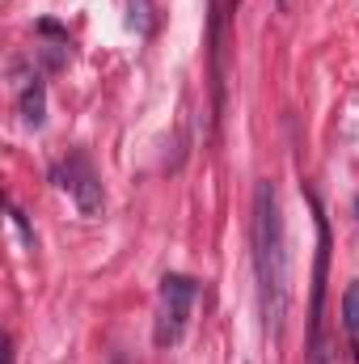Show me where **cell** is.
Instances as JSON below:
<instances>
[{"instance_id":"6da1fadb","label":"cell","mask_w":359,"mask_h":364,"mask_svg":"<svg viewBox=\"0 0 359 364\" xmlns=\"http://www.w3.org/2000/svg\"><path fill=\"white\" fill-rule=\"evenodd\" d=\"M254 267L263 292L267 331L279 339L287 309H292V272H287V242H283V208L275 182H258L254 191Z\"/></svg>"},{"instance_id":"7a4b0ae2","label":"cell","mask_w":359,"mask_h":364,"mask_svg":"<svg viewBox=\"0 0 359 364\" xmlns=\"http://www.w3.org/2000/svg\"><path fill=\"white\" fill-rule=\"evenodd\" d=\"M313 203V216H317V263H313V301H309V364H338L334 360V348L326 339V275H330V225L321 216V203Z\"/></svg>"},{"instance_id":"3957f363","label":"cell","mask_w":359,"mask_h":364,"mask_svg":"<svg viewBox=\"0 0 359 364\" xmlns=\"http://www.w3.org/2000/svg\"><path fill=\"white\" fill-rule=\"evenodd\" d=\"M199 301V284L190 275H161V305H157V348H174L182 335H186V322H190V309Z\"/></svg>"},{"instance_id":"8fae6325","label":"cell","mask_w":359,"mask_h":364,"mask_svg":"<svg viewBox=\"0 0 359 364\" xmlns=\"http://www.w3.org/2000/svg\"><path fill=\"white\" fill-rule=\"evenodd\" d=\"M355 212H359V199H355Z\"/></svg>"},{"instance_id":"5b68a950","label":"cell","mask_w":359,"mask_h":364,"mask_svg":"<svg viewBox=\"0 0 359 364\" xmlns=\"http://www.w3.org/2000/svg\"><path fill=\"white\" fill-rule=\"evenodd\" d=\"M21 119H26V127H43V119H47V90H43V77H30V85L21 90Z\"/></svg>"},{"instance_id":"277c9868","label":"cell","mask_w":359,"mask_h":364,"mask_svg":"<svg viewBox=\"0 0 359 364\" xmlns=\"http://www.w3.org/2000/svg\"><path fill=\"white\" fill-rule=\"evenodd\" d=\"M55 182L77 199L81 216H97V212H101V203H106V195H101V178H97V170L89 166L85 153H68V161L55 170Z\"/></svg>"},{"instance_id":"8992f818","label":"cell","mask_w":359,"mask_h":364,"mask_svg":"<svg viewBox=\"0 0 359 364\" xmlns=\"http://www.w3.org/2000/svg\"><path fill=\"white\" fill-rule=\"evenodd\" d=\"M127 26H131L140 38H148V34L157 30V9H153V0H127Z\"/></svg>"},{"instance_id":"52a82bcc","label":"cell","mask_w":359,"mask_h":364,"mask_svg":"<svg viewBox=\"0 0 359 364\" xmlns=\"http://www.w3.org/2000/svg\"><path fill=\"white\" fill-rule=\"evenodd\" d=\"M343 326H347V335H351V343H355V352H359V279L343 296Z\"/></svg>"},{"instance_id":"ba28073f","label":"cell","mask_w":359,"mask_h":364,"mask_svg":"<svg viewBox=\"0 0 359 364\" xmlns=\"http://www.w3.org/2000/svg\"><path fill=\"white\" fill-rule=\"evenodd\" d=\"M9 216H13V225H17V229H21V237H26V246H30V250H34V229H30V220H26V212H21V208H17V203H13V208H9Z\"/></svg>"},{"instance_id":"9c48e42d","label":"cell","mask_w":359,"mask_h":364,"mask_svg":"<svg viewBox=\"0 0 359 364\" xmlns=\"http://www.w3.org/2000/svg\"><path fill=\"white\" fill-rule=\"evenodd\" d=\"M110 364H131V360H127V356H114V360H110Z\"/></svg>"},{"instance_id":"30bf717a","label":"cell","mask_w":359,"mask_h":364,"mask_svg":"<svg viewBox=\"0 0 359 364\" xmlns=\"http://www.w3.org/2000/svg\"><path fill=\"white\" fill-rule=\"evenodd\" d=\"M279 9H287V0H279Z\"/></svg>"}]
</instances>
